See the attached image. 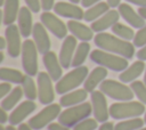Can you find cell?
I'll return each instance as SVG.
<instances>
[{
  "mask_svg": "<svg viewBox=\"0 0 146 130\" xmlns=\"http://www.w3.org/2000/svg\"><path fill=\"white\" fill-rule=\"evenodd\" d=\"M95 44L102 50L122 56L127 59H131L135 55V46L127 40H123L116 35L100 32L94 38Z\"/></svg>",
  "mask_w": 146,
  "mask_h": 130,
  "instance_id": "obj_1",
  "label": "cell"
},
{
  "mask_svg": "<svg viewBox=\"0 0 146 130\" xmlns=\"http://www.w3.org/2000/svg\"><path fill=\"white\" fill-rule=\"evenodd\" d=\"M88 75H89V70L87 66L74 67L72 71L66 73L64 76H62L60 80L57 81L55 87L56 92L59 95H64L70 91H73V89L84 83Z\"/></svg>",
  "mask_w": 146,
  "mask_h": 130,
  "instance_id": "obj_2",
  "label": "cell"
},
{
  "mask_svg": "<svg viewBox=\"0 0 146 130\" xmlns=\"http://www.w3.org/2000/svg\"><path fill=\"white\" fill-rule=\"evenodd\" d=\"M90 59L97 65L103 66L111 71H115V72H123L129 66L127 58L105 51V50H102V49L92 50L90 52Z\"/></svg>",
  "mask_w": 146,
  "mask_h": 130,
  "instance_id": "obj_3",
  "label": "cell"
},
{
  "mask_svg": "<svg viewBox=\"0 0 146 130\" xmlns=\"http://www.w3.org/2000/svg\"><path fill=\"white\" fill-rule=\"evenodd\" d=\"M92 113L91 103H81L79 105H74L71 107H66L63 112H60L58 116V122L67 128H73L79 122L88 119Z\"/></svg>",
  "mask_w": 146,
  "mask_h": 130,
  "instance_id": "obj_4",
  "label": "cell"
},
{
  "mask_svg": "<svg viewBox=\"0 0 146 130\" xmlns=\"http://www.w3.org/2000/svg\"><path fill=\"white\" fill-rule=\"evenodd\" d=\"M145 112V105L140 101H121L110 106V116L114 120H127L139 117Z\"/></svg>",
  "mask_w": 146,
  "mask_h": 130,
  "instance_id": "obj_5",
  "label": "cell"
},
{
  "mask_svg": "<svg viewBox=\"0 0 146 130\" xmlns=\"http://www.w3.org/2000/svg\"><path fill=\"white\" fill-rule=\"evenodd\" d=\"M100 91H103L107 97L115 99L117 101H129L135 96L130 87H128L123 82L110 79L104 80L100 83Z\"/></svg>",
  "mask_w": 146,
  "mask_h": 130,
  "instance_id": "obj_6",
  "label": "cell"
},
{
  "mask_svg": "<svg viewBox=\"0 0 146 130\" xmlns=\"http://www.w3.org/2000/svg\"><path fill=\"white\" fill-rule=\"evenodd\" d=\"M38 48L33 40L26 39L22 46V65L26 75L34 76L38 73Z\"/></svg>",
  "mask_w": 146,
  "mask_h": 130,
  "instance_id": "obj_7",
  "label": "cell"
},
{
  "mask_svg": "<svg viewBox=\"0 0 146 130\" xmlns=\"http://www.w3.org/2000/svg\"><path fill=\"white\" fill-rule=\"evenodd\" d=\"M60 112V104L52 103L46 105V107L32 116L27 123L33 130H41L42 128L48 127L55 119H58Z\"/></svg>",
  "mask_w": 146,
  "mask_h": 130,
  "instance_id": "obj_8",
  "label": "cell"
},
{
  "mask_svg": "<svg viewBox=\"0 0 146 130\" xmlns=\"http://www.w3.org/2000/svg\"><path fill=\"white\" fill-rule=\"evenodd\" d=\"M38 83V99L42 105L52 104L55 99V91L52 87V79L46 72H39L36 78Z\"/></svg>",
  "mask_w": 146,
  "mask_h": 130,
  "instance_id": "obj_9",
  "label": "cell"
},
{
  "mask_svg": "<svg viewBox=\"0 0 146 130\" xmlns=\"http://www.w3.org/2000/svg\"><path fill=\"white\" fill-rule=\"evenodd\" d=\"M106 95L103 91L95 90L91 92V106H92V114L94 117L100 122H107L110 117V108L107 106V100H106Z\"/></svg>",
  "mask_w": 146,
  "mask_h": 130,
  "instance_id": "obj_10",
  "label": "cell"
},
{
  "mask_svg": "<svg viewBox=\"0 0 146 130\" xmlns=\"http://www.w3.org/2000/svg\"><path fill=\"white\" fill-rule=\"evenodd\" d=\"M40 21L47 30H49L57 39H65L67 35V25H65L55 14L43 11L40 15Z\"/></svg>",
  "mask_w": 146,
  "mask_h": 130,
  "instance_id": "obj_11",
  "label": "cell"
},
{
  "mask_svg": "<svg viewBox=\"0 0 146 130\" xmlns=\"http://www.w3.org/2000/svg\"><path fill=\"white\" fill-rule=\"evenodd\" d=\"M21 35L22 34L19 32V29L15 24L8 25L5 30V38L7 40V52L11 58H17L22 52L23 43L21 42Z\"/></svg>",
  "mask_w": 146,
  "mask_h": 130,
  "instance_id": "obj_12",
  "label": "cell"
},
{
  "mask_svg": "<svg viewBox=\"0 0 146 130\" xmlns=\"http://www.w3.org/2000/svg\"><path fill=\"white\" fill-rule=\"evenodd\" d=\"M76 38L74 35H67L60 47L59 50V62L63 66V68H68L70 66H72V60H73V56L74 52L76 50Z\"/></svg>",
  "mask_w": 146,
  "mask_h": 130,
  "instance_id": "obj_13",
  "label": "cell"
},
{
  "mask_svg": "<svg viewBox=\"0 0 146 130\" xmlns=\"http://www.w3.org/2000/svg\"><path fill=\"white\" fill-rule=\"evenodd\" d=\"M54 11L56 15L71 18V19H75V21H80L84 17V11L82 10V8L72 2L58 1L54 6Z\"/></svg>",
  "mask_w": 146,
  "mask_h": 130,
  "instance_id": "obj_14",
  "label": "cell"
},
{
  "mask_svg": "<svg viewBox=\"0 0 146 130\" xmlns=\"http://www.w3.org/2000/svg\"><path fill=\"white\" fill-rule=\"evenodd\" d=\"M32 36H33V41L38 48V51L42 55H44L46 52L50 51V39L49 35L46 31V27L42 23H35L33 25V30H32Z\"/></svg>",
  "mask_w": 146,
  "mask_h": 130,
  "instance_id": "obj_15",
  "label": "cell"
},
{
  "mask_svg": "<svg viewBox=\"0 0 146 130\" xmlns=\"http://www.w3.org/2000/svg\"><path fill=\"white\" fill-rule=\"evenodd\" d=\"M42 62L46 66L47 73L50 75L52 81L60 80L63 75V66L59 62V58L54 51H48L44 55H42Z\"/></svg>",
  "mask_w": 146,
  "mask_h": 130,
  "instance_id": "obj_16",
  "label": "cell"
},
{
  "mask_svg": "<svg viewBox=\"0 0 146 130\" xmlns=\"http://www.w3.org/2000/svg\"><path fill=\"white\" fill-rule=\"evenodd\" d=\"M36 108L35 103H33V100H25L23 103H21L9 115V123L11 125H19L26 117L27 115H30L32 112H34V109Z\"/></svg>",
  "mask_w": 146,
  "mask_h": 130,
  "instance_id": "obj_17",
  "label": "cell"
},
{
  "mask_svg": "<svg viewBox=\"0 0 146 130\" xmlns=\"http://www.w3.org/2000/svg\"><path fill=\"white\" fill-rule=\"evenodd\" d=\"M119 18H120L119 10L111 9L107 13H105L102 17H99L97 21L91 23V30L97 33L104 32L105 30H107V29L112 27L114 24H116L119 22Z\"/></svg>",
  "mask_w": 146,
  "mask_h": 130,
  "instance_id": "obj_18",
  "label": "cell"
},
{
  "mask_svg": "<svg viewBox=\"0 0 146 130\" xmlns=\"http://www.w3.org/2000/svg\"><path fill=\"white\" fill-rule=\"evenodd\" d=\"M119 13H120V16L135 29H141L143 26L146 25L145 19L138 13H136L133 8L128 3H121L119 6Z\"/></svg>",
  "mask_w": 146,
  "mask_h": 130,
  "instance_id": "obj_19",
  "label": "cell"
},
{
  "mask_svg": "<svg viewBox=\"0 0 146 130\" xmlns=\"http://www.w3.org/2000/svg\"><path fill=\"white\" fill-rule=\"evenodd\" d=\"M106 76H107V68H105L103 66L95 67L87 76V79L83 83V89H86L88 92L91 94L92 91H95V89L98 86H100V83L104 80H106Z\"/></svg>",
  "mask_w": 146,
  "mask_h": 130,
  "instance_id": "obj_20",
  "label": "cell"
},
{
  "mask_svg": "<svg viewBox=\"0 0 146 130\" xmlns=\"http://www.w3.org/2000/svg\"><path fill=\"white\" fill-rule=\"evenodd\" d=\"M32 11L30 10L29 7H22L19 8V13H18V29L19 32L22 34L23 38L27 39L30 36V34H32V30H33V23H32Z\"/></svg>",
  "mask_w": 146,
  "mask_h": 130,
  "instance_id": "obj_21",
  "label": "cell"
},
{
  "mask_svg": "<svg viewBox=\"0 0 146 130\" xmlns=\"http://www.w3.org/2000/svg\"><path fill=\"white\" fill-rule=\"evenodd\" d=\"M67 29L68 31L72 33V35H74L76 39L81 40V41H90L94 36V31L91 30V27H88L87 25L80 23L79 21L75 19H71L67 22Z\"/></svg>",
  "mask_w": 146,
  "mask_h": 130,
  "instance_id": "obj_22",
  "label": "cell"
},
{
  "mask_svg": "<svg viewBox=\"0 0 146 130\" xmlns=\"http://www.w3.org/2000/svg\"><path fill=\"white\" fill-rule=\"evenodd\" d=\"M145 68H146V65H145L144 60L138 59V60L133 62L131 65H129L123 72H121V74L119 75V79L123 83L133 82V81H136V79L138 76H140L143 74Z\"/></svg>",
  "mask_w": 146,
  "mask_h": 130,
  "instance_id": "obj_23",
  "label": "cell"
},
{
  "mask_svg": "<svg viewBox=\"0 0 146 130\" xmlns=\"http://www.w3.org/2000/svg\"><path fill=\"white\" fill-rule=\"evenodd\" d=\"M87 97H88V91L86 89H76L62 95L59 99V104L63 107H71V106L84 103Z\"/></svg>",
  "mask_w": 146,
  "mask_h": 130,
  "instance_id": "obj_24",
  "label": "cell"
},
{
  "mask_svg": "<svg viewBox=\"0 0 146 130\" xmlns=\"http://www.w3.org/2000/svg\"><path fill=\"white\" fill-rule=\"evenodd\" d=\"M18 7L19 0H6L3 3V15H2V23L5 25H11L18 17Z\"/></svg>",
  "mask_w": 146,
  "mask_h": 130,
  "instance_id": "obj_25",
  "label": "cell"
},
{
  "mask_svg": "<svg viewBox=\"0 0 146 130\" xmlns=\"http://www.w3.org/2000/svg\"><path fill=\"white\" fill-rule=\"evenodd\" d=\"M110 10V6L107 2H98L91 7H89L86 11H84V17L83 19L86 22H95L97 21L99 17H102L105 13H107Z\"/></svg>",
  "mask_w": 146,
  "mask_h": 130,
  "instance_id": "obj_26",
  "label": "cell"
},
{
  "mask_svg": "<svg viewBox=\"0 0 146 130\" xmlns=\"http://www.w3.org/2000/svg\"><path fill=\"white\" fill-rule=\"evenodd\" d=\"M23 95H24V92H23L22 87H19V86L15 87L5 98H2V100H1V108L6 109V111L13 109L17 105V103L22 99Z\"/></svg>",
  "mask_w": 146,
  "mask_h": 130,
  "instance_id": "obj_27",
  "label": "cell"
},
{
  "mask_svg": "<svg viewBox=\"0 0 146 130\" xmlns=\"http://www.w3.org/2000/svg\"><path fill=\"white\" fill-rule=\"evenodd\" d=\"M23 79H24V75L18 70L10 68V67H1L0 68V80L1 81L21 84Z\"/></svg>",
  "mask_w": 146,
  "mask_h": 130,
  "instance_id": "obj_28",
  "label": "cell"
},
{
  "mask_svg": "<svg viewBox=\"0 0 146 130\" xmlns=\"http://www.w3.org/2000/svg\"><path fill=\"white\" fill-rule=\"evenodd\" d=\"M89 54H90V44L87 41H81V43L78 44L76 50L74 52L73 60H72V66L73 67L82 66V64L84 63V60H86V58L88 57Z\"/></svg>",
  "mask_w": 146,
  "mask_h": 130,
  "instance_id": "obj_29",
  "label": "cell"
},
{
  "mask_svg": "<svg viewBox=\"0 0 146 130\" xmlns=\"http://www.w3.org/2000/svg\"><path fill=\"white\" fill-rule=\"evenodd\" d=\"M21 87L23 89L24 96L29 99V100H34L38 96V91H36V86L35 82L33 80L32 76L30 75H24V79L21 83Z\"/></svg>",
  "mask_w": 146,
  "mask_h": 130,
  "instance_id": "obj_30",
  "label": "cell"
},
{
  "mask_svg": "<svg viewBox=\"0 0 146 130\" xmlns=\"http://www.w3.org/2000/svg\"><path fill=\"white\" fill-rule=\"evenodd\" d=\"M145 121L141 120L140 117H132V119H127L123 121L117 122L114 125V130H138L143 128Z\"/></svg>",
  "mask_w": 146,
  "mask_h": 130,
  "instance_id": "obj_31",
  "label": "cell"
},
{
  "mask_svg": "<svg viewBox=\"0 0 146 130\" xmlns=\"http://www.w3.org/2000/svg\"><path fill=\"white\" fill-rule=\"evenodd\" d=\"M112 32L114 35L123 39V40H127V41H130V40H133L135 38V32L131 27L124 25V24H121V23H116L114 24L112 27Z\"/></svg>",
  "mask_w": 146,
  "mask_h": 130,
  "instance_id": "obj_32",
  "label": "cell"
},
{
  "mask_svg": "<svg viewBox=\"0 0 146 130\" xmlns=\"http://www.w3.org/2000/svg\"><path fill=\"white\" fill-rule=\"evenodd\" d=\"M131 90L140 103L146 105V84L141 81H133L130 84Z\"/></svg>",
  "mask_w": 146,
  "mask_h": 130,
  "instance_id": "obj_33",
  "label": "cell"
},
{
  "mask_svg": "<svg viewBox=\"0 0 146 130\" xmlns=\"http://www.w3.org/2000/svg\"><path fill=\"white\" fill-rule=\"evenodd\" d=\"M98 128V121L94 119H86L73 127V130H96Z\"/></svg>",
  "mask_w": 146,
  "mask_h": 130,
  "instance_id": "obj_34",
  "label": "cell"
},
{
  "mask_svg": "<svg viewBox=\"0 0 146 130\" xmlns=\"http://www.w3.org/2000/svg\"><path fill=\"white\" fill-rule=\"evenodd\" d=\"M132 41H133V46L137 48H143L146 44V25L137 31Z\"/></svg>",
  "mask_w": 146,
  "mask_h": 130,
  "instance_id": "obj_35",
  "label": "cell"
},
{
  "mask_svg": "<svg viewBox=\"0 0 146 130\" xmlns=\"http://www.w3.org/2000/svg\"><path fill=\"white\" fill-rule=\"evenodd\" d=\"M26 6L30 8V10L32 13H38L41 8V2L40 0H24Z\"/></svg>",
  "mask_w": 146,
  "mask_h": 130,
  "instance_id": "obj_36",
  "label": "cell"
},
{
  "mask_svg": "<svg viewBox=\"0 0 146 130\" xmlns=\"http://www.w3.org/2000/svg\"><path fill=\"white\" fill-rule=\"evenodd\" d=\"M13 89H11V84L9 83V82H2L1 84H0V97L1 98H5L10 91H11Z\"/></svg>",
  "mask_w": 146,
  "mask_h": 130,
  "instance_id": "obj_37",
  "label": "cell"
},
{
  "mask_svg": "<svg viewBox=\"0 0 146 130\" xmlns=\"http://www.w3.org/2000/svg\"><path fill=\"white\" fill-rule=\"evenodd\" d=\"M40 2H41V8L44 11H49L50 9H54L55 6L54 0H40Z\"/></svg>",
  "mask_w": 146,
  "mask_h": 130,
  "instance_id": "obj_38",
  "label": "cell"
},
{
  "mask_svg": "<svg viewBox=\"0 0 146 130\" xmlns=\"http://www.w3.org/2000/svg\"><path fill=\"white\" fill-rule=\"evenodd\" d=\"M48 130H70V128L60 124L59 122H51L48 127H47Z\"/></svg>",
  "mask_w": 146,
  "mask_h": 130,
  "instance_id": "obj_39",
  "label": "cell"
},
{
  "mask_svg": "<svg viewBox=\"0 0 146 130\" xmlns=\"http://www.w3.org/2000/svg\"><path fill=\"white\" fill-rule=\"evenodd\" d=\"M137 58L140 60H144V62L146 60V44L137 51Z\"/></svg>",
  "mask_w": 146,
  "mask_h": 130,
  "instance_id": "obj_40",
  "label": "cell"
},
{
  "mask_svg": "<svg viewBox=\"0 0 146 130\" xmlns=\"http://www.w3.org/2000/svg\"><path fill=\"white\" fill-rule=\"evenodd\" d=\"M99 1H102V0H81V5H82V7L89 8V7H91V6L96 5V3H98Z\"/></svg>",
  "mask_w": 146,
  "mask_h": 130,
  "instance_id": "obj_41",
  "label": "cell"
},
{
  "mask_svg": "<svg viewBox=\"0 0 146 130\" xmlns=\"http://www.w3.org/2000/svg\"><path fill=\"white\" fill-rule=\"evenodd\" d=\"M98 130H114V124L112 122H104L100 124Z\"/></svg>",
  "mask_w": 146,
  "mask_h": 130,
  "instance_id": "obj_42",
  "label": "cell"
},
{
  "mask_svg": "<svg viewBox=\"0 0 146 130\" xmlns=\"http://www.w3.org/2000/svg\"><path fill=\"white\" fill-rule=\"evenodd\" d=\"M7 121H9V116L7 115L6 109L1 108V109H0V123L3 124V123H6Z\"/></svg>",
  "mask_w": 146,
  "mask_h": 130,
  "instance_id": "obj_43",
  "label": "cell"
},
{
  "mask_svg": "<svg viewBox=\"0 0 146 130\" xmlns=\"http://www.w3.org/2000/svg\"><path fill=\"white\" fill-rule=\"evenodd\" d=\"M125 1L133 3V5H137L139 7H146V0H125Z\"/></svg>",
  "mask_w": 146,
  "mask_h": 130,
  "instance_id": "obj_44",
  "label": "cell"
},
{
  "mask_svg": "<svg viewBox=\"0 0 146 130\" xmlns=\"http://www.w3.org/2000/svg\"><path fill=\"white\" fill-rule=\"evenodd\" d=\"M121 0H107V3L111 8H115V7H119L121 3Z\"/></svg>",
  "mask_w": 146,
  "mask_h": 130,
  "instance_id": "obj_45",
  "label": "cell"
},
{
  "mask_svg": "<svg viewBox=\"0 0 146 130\" xmlns=\"http://www.w3.org/2000/svg\"><path fill=\"white\" fill-rule=\"evenodd\" d=\"M17 130H33V129L29 125V123H21L18 125V129Z\"/></svg>",
  "mask_w": 146,
  "mask_h": 130,
  "instance_id": "obj_46",
  "label": "cell"
},
{
  "mask_svg": "<svg viewBox=\"0 0 146 130\" xmlns=\"http://www.w3.org/2000/svg\"><path fill=\"white\" fill-rule=\"evenodd\" d=\"M138 14H139L144 19H146V7H139Z\"/></svg>",
  "mask_w": 146,
  "mask_h": 130,
  "instance_id": "obj_47",
  "label": "cell"
},
{
  "mask_svg": "<svg viewBox=\"0 0 146 130\" xmlns=\"http://www.w3.org/2000/svg\"><path fill=\"white\" fill-rule=\"evenodd\" d=\"M5 48H7V40L6 38H0V49L3 50Z\"/></svg>",
  "mask_w": 146,
  "mask_h": 130,
  "instance_id": "obj_48",
  "label": "cell"
},
{
  "mask_svg": "<svg viewBox=\"0 0 146 130\" xmlns=\"http://www.w3.org/2000/svg\"><path fill=\"white\" fill-rule=\"evenodd\" d=\"M6 130H17L16 128H15V125H8V127H6Z\"/></svg>",
  "mask_w": 146,
  "mask_h": 130,
  "instance_id": "obj_49",
  "label": "cell"
},
{
  "mask_svg": "<svg viewBox=\"0 0 146 130\" xmlns=\"http://www.w3.org/2000/svg\"><path fill=\"white\" fill-rule=\"evenodd\" d=\"M2 60H3V52L1 51L0 52V63H2Z\"/></svg>",
  "mask_w": 146,
  "mask_h": 130,
  "instance_id": "obj_50",
  "label": "cell"
},
{
  "mask_svg": "<svg viewBox=\"0 0 146 130\" xmlns=\"http://www.w3.org/2000/svg\"><path fill=\"white\" fill-rule=\"evenodd\" d=\"M70 1H71L72 3H75V5L79 3V2H81V0H70Z\"/></svg>",
  "mask_w": 146,
  "mask_h": 130,
  "instance_id": "obj_51",
  "label": "cell"
},
{
  "mask_svg": "<svg viewBox=\"0 0 146 130\" xmlns=\"http://www.w3.org/2000/svg\"><path fill=\"white\" fill-rule=\"evenodd\" d=\"M144 83L146 84V68H145V74H144Z\"/></svg>",
  "mask_w": 146,
  "mask_h": 130,
  "instance_id": "obj_52",
  "label": "cell"
},
{
  "mask_svg": "<svg viewBox=\"0 0 146 130\" xmlns=\"http://www.w3.org/2000/svg\"><path fill=\"white\" fill-rule=\"evenodd\" d=\"M144 121H145V123H146V112H145V116H144Z\"/></svg>",
  "mask_w": 146,
  "mask_h": 130,
  "instance_id": "obj_53",
  "label": "cell"
},
{
  "mask_svg": "<svg viewBox=\"0 0 146 130\" xmlns=\"http://www.w3.org/2000/svg\"><path fill=\"white\" fill-rule=\"evenodd\" d=\"M138 130H146V128H140V129H138Z\"/></svg>",
  "mask_w": 146,
  "mask_h": 130,
  "instance_id": "obj_54",
  "label": "cell"
}]
</instances>
